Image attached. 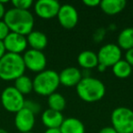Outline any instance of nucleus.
Listing matches in <instances>:
<instances>
[{"label": "nucleus", "mask_w": 133, "mask_h": 133, "mask_svg": "<svg viewBox=\"0 0 133 133\" xmlns=\"http://www.w3.org/2000/svg\"><path fill=\"white\" fill-rule=\"evenodd\" d=\"M4 22L8 26L10 32L28 36L33 31L35 19L29 10L10 8L4 16Z\"/></svg>", "instance_id": "nucleus-1"}, {"label": "nucleus", "mask_w": 133, "mask_h": 133, "mask_svg": "<svg viewBox=\"0 0 133 133\" xmlns=\"http://www.w3.org/2000/svg\"><path fill=\"white\" fill-rule=\"evenodd\" d=\"M76 90L78 97L86 102L100 100L106 93V87L100 79L93 77H83L77 85Z\"/></svg>", "instance_id": "nucleus-2"}, {"label": "nucleus", "mask_w": 133, "mask_h": 133, "mask_svg": "<svg viewBox=\"0 0 133 133\" xmlns=\"http://www.w3.org/2000/svg\"><path fill=\"white\" fill-rule=\"evenodd\" d=\"M26 66L23 57L18 54L6 52L0 58V78L3 80H16L24 75Z\"/></svg>", "instance_id": "nucleus-3"}, {"label": "nucleus", "mask_w": 133, "mask_h": 133, "mask_svg": "<svg viewBox=\"0 0 133 133\" xmlns=\"http://www.w3.org/2000/svg\"><path fill=\"white\" fill-rule=\"evenodd\" d=\"M59 82L58 73L52 69H45L37 73L33 79V90L40 96H49L56 92Z\"/></svg>", "instance_id": "nucleus-4"}, {"label": "nucleus", "mask_w": 133, "mask_h": 133, "mask_svg": "<svg viewBox=\"0 0 133 133\" xmlns=\"http://www.w3.org/2000/svg\"><path fill=\"white\" fill-rule=\"evenodd\" d=\"M112 127L118 133H133V110L127 107H118L111 113Z\"/></svg>", "instance_id": "nucleus-5"}, {"label": "nucleus", "mask_w": 133, "mask_h": 133, "mask_svg": "<svg viewBox=\"0 0 133 133\" xmlns=\"http://www.w3.org/2000/svg\"><path fill=\"white\" fill-rule=\"evenodd\" d=\"M24 95L14 87H8L1 93V102L5 109L12 113L18 112L24 108Z\"/></svg>", "instance_id": "nucleus-6"}, {"label": "nucleus", "mask_w": 133, "mask_h": 133, "mask_svg": "<svg viewBox=\"0 0 133 133\" xmlns=\"http://www.w3.org/2000/svg\"><path fill=\"white\" fill-rule=\"evenodd\" d=\"M97 55H98V64L109 68V66H113L118 61L121 59L122 51L117 44L109 43L102 46Z\"/></svg>", "instance_id": "nucleus-7"}, {"label": "nucleus", "mask_w": 133, "mask_h": 133, "mask_svg": "<svg viewBox=\"0 0 133 133\" xmlns=\"http://www.w3.org/2000/svg\"><path fill=\"white\" fill-rule=\"evenodd\" d=\"M26 69L34 72H41L45 70L46 66V55L42 51L35 49H28L22 56Z\"/></svg>", "instance_id": "nucleus-8"}, {"label": "nucleus", "mask_w": 133, "mask_h": 133, "mask_svg": "<svg viewBox=\"0 0 133 133\" xmlns=\"http://www.w3.org/2000/svg\"><path fill=\"white\" fill-rule=\"evenodd\" d=\"M57 17L59 24L66 29H71L75 28L78 22V10L72 5L69 4L60 6Z\"/></svg>", "instance_id": "nucleus-9"}, {"label": "nucleus", "mask_w": 133, "mask_h": 133, "mask_svg": "<svg viewBox=\"0 0 133 133\" xmlns=\"http://www.w3.org/2000/svg\"><path fill=\"white\" fill-rule=\"evenodd\" d=\"M60 4L56 0H38L34 6L37 17L44 19H50L57 17Z\"/></svg>", "instance_id": "nucleus-10"}, {"label": "nucleus", "mask_w": 133, "mask_h": 133, "mask_svg": "<svg viewBox=\"0 0 133 133\" xmlns=\"http://www.w3.org/2000/svg\"><path fill=\"white\" fill-rule=\"evenodd\" d=\"M3 43L6 52L18 54V55L24 52L28 46V40L26 36L14 32H10L8 37L3 40Z\"/></svg>", "instance_id": "nucleus-11"}, {"label": "nucleus", "mask_w": 133, "mask_h": 133, "mask_svg": "<svg viewBox=\"0 0 133 133\" xmlns=\"http://www.w3.org/2000/svg\"><path fill=\"white\" fill-rule=\"evenodd\" d=\"M36 118L35 114L29 109L23 108L16 113L15 125L20 132H29L35 126Z\"/></svg>", "instance_id": "nucleus-12"}, {"label": "nucleus", "mask_w": 133, "mask_h": 133, "mask_svg": "<svg viewBox=\"0 0 133 133\" xmlns=\"http://www.w3.org/2000/svg\"><path fill=\"white\" fill-rule=\"evenodd\" d=\"M59 82L66 87H77L83 78L81 70L76 66H68L58 73Z\"/></svg>", "instance_id": "nucleus-13"}, {"label": "nucleus", "mask_w": 133, "mask_h": 133, "mask_svg": "<svg viewBox=\"0 0 133 133\" xmlns=\"http://www.w3.org/2000/svg\"><path fill=\"white\" fill-rule=\"evenodd\" d=\"M64 119L65 118L62 112L51 109L44 110L41 116L42 123L48 129H59Z\"/></svg>", "instance_id": "nucleus-14"}, {"label": "nucleus", "mask_w": 133, "mask_h": 133, "mask_svg": "<svg viewBox=\"0 0 133 133\" xmlns=\"http://www.w3.org/2000/svg\"><path fill=\"white\" fill-rule=\"evenodd\" d=\"M28 45L31 46V49L42 51L48 46V37L45 33L38 30H33L26 36Z\"/></svg>", "instance_id": "nucleus-15"}, {"label": "nucleus", "mask_w": 133, "mask_h": 133, "mask_svg": "<svg viewBox=\"0 0 133 133\" xmlns=\"http://www.w3.org/2000/svg\"><path fill=\"white\" fill-rule=\"evenodd\" d=\"M78 63L84 69H91L98 65V55L92 50H84L78 56Z\"/></svg>", "instance_id": "nucleus-16"}, {"label": "nucleus", "mask_w": 133, "mask_h": 133, "mask_svg": "<svg viewBox=\"0 0 133 133\" xmlns=\"http://www.w3.org/2000/svg\"><path fill=\"white\" fill-rule=\"evenodd\" d=\"M59 130L61 133H85V126L78 118L70 117L65 118Z\"/></svg>", "instance_id": "nucleus-17"}, {"label": "nucleus", "mask_w": 133, "mask_h": 133, "mask_svg": "<svg viewBox=\"0 0 133 133\" xmlns=\"http://www.w3.org/2000/svg\"><path fill=\"white\" fill-rule=\"evenodd\" d=\"M126 4L125 0H102L99 6L105 14L113 16L120 13L125 8Z\"/></svg>", "instance_id": "nucleus-18"}, {"label": "nucleus", "mask_w": 133, "mask_h": 133, "mask_svg": "<svg viewBox=\"0 0 133 133\" xmlns=\"http://www.w3.org/2000/svg\"><path fill=\"white\" fill-rule=\"evenodd\" d=\"M117 45L120 49H125L126 51L133 48V28H126L120 31Z\"/></svg>", "instance_id": "nucleus-19"}, {"label": "nucleus", "mask_w": 133, "mask_h": 133, "mask_svg": "<svg viewBox=\"0 0 133 133\" xmlns=\"http://www.w3.org/2000/svg\"><path fill=\"white\" fill-rule=\"evenodd\" d=\"M112 71L115 76L118 78H126L130 76L131 72H132V66L125 59L121 58L112 66Z\"/></svg>", "instance_id": "nucleus-20"}, {"label": "nucleus", "mask_w": 133, "mask_h": 133, "mask_svg": "<svg viewBox=\"0 0 133 133\" xmlns=\"http://www.w3.org/2000/svg\"><path fill=\"white\" fill-rule=\"evenodd\" d=\"M14 81H15L14 88L22 95L28 94L33 90V79L26 75H22Z\"/></svg>", "instance_id": "nucleus-21"}, {"label": "nucleus", "mask_w": 133, "mask_h": 133, "mask_svg": "<svg viewBox=\"0 0 133 133\" xmlns=\"http://www.w3.org/2000/svg\"><path fill=\"white\" fill-rule=\"evenodd\" d=\"M48 102L49 109L57 111H60V112H62V110H64L66 105V98H64V96L57 92L49 95L48 98Z\"/></svg>", "instance_id": "nucleus-22"}, {"label": "nucleus", "mask_w": 133, "mask_h": 133, "mask_svg": "<svg viewBox=\"0 0 133 133\" xmlns=\"http://www.w3.org/2000/svg\"><path fill=\"white\" fill-rule=\"evenodd\" d=\"M11 3L14 6V8L21 10H28L33 5L32 0H13Z\"/></svg>", "instance_id": "nucleus-23"}, {"label": "nucleus", "mask_w": 133, "mask_h": 133, "mask_svg": "<svg viewBox=\"0 0 133 133\" xmlns=\"http://www.w3.org/2000/svg\"><path fill=\"white\" fill-rule=\"evenodd\" d=\"M24 108L29 109L31 112H33L34 114H37L39 112L40 110V105H39L37 102L34 101V100L28 99V100H25V104H24Z\"/></svg>", "instance_id": "nucleus-24"}, {"label": "nucleus", "mask_w": 133, "mask_h": 133, "mask_svg": "<svg viewBox=\"0 0 133 133\" xmlns=\"http://www.w3.org/2000/svg\"><path fill=\"white\" fill-rule=\"evenodd\" d=\"M10 33V30L4 20H0V40H4L8 35Z\"/></svg>", "instance_id": "nucleus-25"}, {"label": "nucleus", "mask_w": 133, "mask_h": 133, "mask_svg": "<svg viewBox=\"0 0 133 133\" xmlns=\"http://www.w3.org/2000/svg\"><path fill=\"white\" fill-rule=\"evenodd\" d=\"M125 60L127 61L131 66H133V48L126 51Z\"/></svg>", "instance_id": "nucleus-26"}, {"label": "nucleus", "mask_w": 133, "mask_h": 133, "mask_svg": "<svg viewBox=\"0 0 133 133\" xmlns=\"http://www.w3.org/2000/svg\"><path fill=\"white\" fill-rule=\"evenodd\" d=\"M83 4L88 6H90V8H94V6H99L100 1L99 0H84Z\"/></svg>", "instance_id": "nucleus-27"}, {"label": "nucleus", "mask_w": 133, "mask_h": 133, "mask_svg": "<svg viewBox=\"0 0 133 133\" xmlns=\"http://www.w3.org/2000/svg\"><path fill=\"white\" fill-rule=\"evenodd\" d=\"M98 133H118V132L115 130V129L112 127V126H110V127L102 128V129L98 131Z\"/></svg>", "instance_id": "nucleus-28"}, {"label": "nucleus", "mask_w": 133, "mask_h": 133, "mask_svg": "<svg viewBox=\"0 0 133 133\" xmlns=\"http://www.w3.org/2000/svg\"><path fill=\"white\" fill-rule=\"evenodd\" d=\"M5 14H6V8L4 6V2L0 1V19L4 18Z\"/></svg>", "instance_id": "nucleus-29"}, {"label": "nucleus", "mask_w": 133, "mask_h": 133, "mask_svg": "<svg viewBox=\"0 0 133 133\" xmlns=\"http://www.w3.org/2000/svg\"><path fill=\"white\" fill-rule=\"evenodd\" d=\"M6 53V48H5V46H4V43H3L2 40H0V58Z\"/></svg>", "instance_id": "nucleus-30"}, {"label": "nucleus", "mask_w": 133, "mask_h": 133, "mask_svg": "<svg viewBox=\"0 0 133 133\" xmlns=\"http://www.w3.org/2000/svg\"><path fill=\"white\" fill-rule=\"evenodd\" d=\"M44 133H61L59 129H48Z\"/></svg>", "instance_id": "nucleus-31"}, {"label": "nucleus", "mask_w": 133, "mask_h": 133, "mask_svg": "<svg viewBox=\"0 0 133 133\" xmlns=\"http://www.w3.org/2000/svg\"><path fill=\"white\" fill-rule=\"evenodd\" d=\"M97 68H98V71H100V72H103V71H105L106 69H107L105 66H103V65H101V64H98Z\"/></svg>", "instance_id": "nucleus-32"}, {"label": "nucleus", "mask_w": 133, "mask_h": 133, "mask_svg": "<svg viewBox=\"0 0 133 133\" xmlns=\"http://www.w3.org/2000/svg\"><path fill=\"white\" fill-rule=\"evenodd\" d=\"M0 133H8V132L6 130V129H0Z\"/></svg>", "instance_id": "nucleus-33"}, {"label": "nucleus", "mask_w": 133, "mask_h": 133, "mask_svg": "<svg viewBox=\"0 0 133 133\" xmlns=\"http://www.w3.org/2000/svg\"><path fill=\"white\" fill-rule=\"evenodd\" d=\"M20 133H33L32 131H29V132H20Z\"/></svg>", "instance_id": "nucleus-34"}]
</instances>
